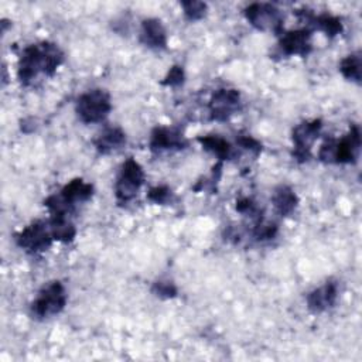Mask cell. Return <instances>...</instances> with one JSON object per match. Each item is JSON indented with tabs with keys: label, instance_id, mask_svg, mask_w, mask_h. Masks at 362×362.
Wrapping results in <instances>:
<instances>
[{
	"label": "cell",
	"instance_id": "cell-15",
	"mask_svg": "<svg viewBox=\"0 0 362 362\" xmlns=\"http://www.w3.org/2000/svg\"><path fill=\"white\" fill-rule=\"evenodd\" d=\"M272 201H273V205H274L276 211L280 215L286 216V215H290L296 209L298 198H297L296 192L290 187L280 185L279 188L274 189Z\"/></svg>",
	"mask_w": 362,
	"mask_h": 362
},
{
	"label": "cell",
	"instance_id": "cell-7",
	"mask_svg": "<svg viewBox=\"0 0 362 362\" xmlns=\"http://www.w3.org/2000/svg\"><path fill=\"white\" fill-rule=\"evenodd\" d=\"M52 233L49 226L42 221H35L16 235L17 245L28 253L44 252L51 246Z\"/></svg>",
	"mask_w": 362,
	"mask_h": 362
},
{
	"label": "cell",
	"instance_id": "cell-21",
	"mask_svg": "<svg viewBox=\"0 0 362 362\" xmlns=\"http://www.w3.org/2000/svg\"><path fill=\"white\" fill-rule=\"evenodd\" d=\"M148 199L156 204H165L171 199V189L167 187H156L148 191Z\"/></svg>",
	"mask_w": 362,
	"mask_h": 362
},
{
	"label": "cell",
	"instance_id": "cell-5",
	"mask_svg": "<svg viewBox=\"0 0 362 362\" xmlns=\"http://www.w3.org/2000/svg\"><path fill=\"white\" fill-rule=\"evenodd\" d=\"M144 182V171L141 165L133 160L132 157L127 158L116 178L115 184V194L119 202H127L134 198Z\"/></svg>",
	"mask_w": 362,
	"mask_h": 362
},
{
	"label": "cell",
	"instance_id": "cell-14",
	"mask_svg": "<svg viewBox=\"0 0 362 362\" xmlns=\"http://www.w3.org/2000/svg\"><path fill=\"white\" fill-rule=\"evenodd\" d=\"M124 143H126V136L117 127L106 129L95 140V146H96L98 151L102 153V154H107V153H112L115 150H119Z\"/></svg>",
	"mask_w": 362,
	"mask_h": 362
},
{
	"label": "cell",
	"instance_id": "cell-13",
	"mask_svg": "<svg viewBox=\"0 0 362 362\" xmlns=\"http://www.w3.org/2000/svg\"><path fill=\"white\" fill-rule=\"evenodd\" d=\"M140 40L150 48H164L167 45V34L161 21L157 18H147L141 23Z\"/></svg>",
	"mask_w": 362,
	"mask_h": 362
},
{
	"label": "cell",
	"instance_id": "cell-19",
	"mask_svg": "<svg viewBox=\"0 0 362 362\" xmlns=\"http://www.w3.org/2000/svg\"><path fill=\"white\" fill-rule=\"evenodd\" d=\"M313 23L315 24V27L321 31H324L327 35L334 37L337 34H339L342 31V24L341 21L329 14H322V16H317L314 18H311Z\"/></svg>",
	"mask_w": 362,
	"mask_h": 362
},
{
	"label": "cell",
	"instance_id": "cell-4",
	"mask_svg": "<svg viewBox=\"0 0 362 362\" xmlns=\"http://www.w3.org/2000/svg\"><path fill=\"white\" fill-rule=\"evenodd\" d=\"M66 291L59 281H51L41 288L31 304V313L37 318H49L64 310Z\"/></svg>",
	"mask_w": 362,
	"mask_h": 362
},
{
	"label": "cell",
	"instance_id": "cell-23",
	"mask_svg": "<svg viewBox=\"0 0 362 362\" xmlns=\"http://www.w3.org/2000/svg\"><path fill=\"white\" fill-rule=\"evenodd\" d=\"M182 82H184V69L181 66H173L163 81V83L167 86H177V85H181Z\"/></svg>",
	"mask_w": 362,
	"mask_h": 362
},
{
	"label": "cell",
	"instance_id": "cell-24",
	"mask_svg": "<svg viewBox=\"0 0 362 362\" xmlns=\"http://www.w3.org/2000/svg\"><path fill=\"white\" fill-rule=\"evenodd\" d=\"M256 239L259 240H263V239H270L274 236L276 233V226L272 225V223H263L262 221L256 225L255 230H253Z\"/></svg>",
	"mask_w": 362,
	"mask_h": 362
},
{
	"label": "cell",
	"instance_id": "cell-20",
	"mask_svg": "<svg viewBox=\"0 0 362 362\" xmlns=\"http://www.w3.org/2000/svg\"><path fill=\"white\" fill-rule=\"evenodd\" d=\"M181 6L184 8V14L189 20H199L206 11V4L202 1H182Z\"/></svg>",
	"mask_w": 362,
	"mask_h": 362
},
{
	"label": "cell",
	"instance_id": "cell-16",
	"mask_svg": "<svg viewBox=\"0 0 362 362\" xmlns=\"http://www.w3.org/2000/svg\"><path fill=\"white\" fill-rule=\"evenodd\" d=\"M49 229L52 238L59 242H71L75 238V226L66 219V215H52L49 221Z\"/></svg>",
	"mask_w": 362,
	"mask_h": 362
},
{
	"label": "cell",
	"instance_id": "cell-6",
	"mask_svg": "<svg viewBox=\"0 0 362 362\" xmlns=\"http://www.w3.org/2000/svg\"><path fill=\"white\" fill-rule=\"evenodd\" d=\"M245 17L257 30L279 33L283 25V16L277 7L269 3H253L245 8Z\"/></svg>",
	"mask_w": 362,
	"mask_h": 362
},
{
	"label": "cell",
	"instance_id": "cell-18",
	"mask_svg": "<svg viewBox=\"0 0 362 362\" xmlns=\"http://www.w3.org/2000/svg\"><path fill=\"white\" fill-rule=\"evenodd\" d=\"M339 71L346 79L359 83L361 82V55L356 52L344 58L339 65Z\"/></svg>",
	"mask_w": 362,
	"mask_h": 362
},
{
	"label": "cell",
	"instance_id": "cell-9",
	"mask_svg": "<svg viewBox=\"0 0 362 362\" xmlns=\"http://www.w3.org/2000/svg\"><path fill=\"white\" fill-rule=\"evenodd\" d=\"M240 95L235 89H218L209 100V112L214 120H226L238 109Z\"/></svg>",
	"mask_w": 362,
	"mask_h": 362
},
{
	"label": "cell",
	"instance_id": "cell-2",
	"mask_svg": "<svg viewBox=\"0 0 362 362\" xmlns=\"http://www.w3.org/2000/svg\"><path fill=\"white\" fill-rule=\"evenodd\" d=\"M361 148V133L358 126H352L349 133L339 140H328L321 146L320 160L325 163L348 164L355 163Z\"/></svg>",
	"mask_w": 362,
	"mask_h": 362
},
{
	"label": "cell",
	"instance_id": "cell-17",
	"mask_svg": "<svg viewBox=\"0 0 362 362\" xmlns=\"http://www.w3.org/2000/svg\"><path fill=\"white\" fill-rule=\"evenodd\" d=\"M198 141L202 147L219 158H230L232 157V146L222 137L211 134L205 137H199Z\"/></svg>",
	"mask_w": 362,
	"mask_h": 362
},
{
	"label": "cell",
	"instance_id": "cell-11",
	"mask_svg": "<svg viewBox=\"0 0 362 362\" xmlns=\"http://www.w3.org/2000/svg\"><path fill=\"white\" fill-rule=\"evenodd\" d=\"M184 146L182 134L171 127H157L151 133L150 148L154 153L168 151V150H180Z\"/></svg>",
	"mask_w": 362,
	"mask_h": 362
},
{
	"label": "cell",
	"instance_id": "cell-3",
	"mask_svg": "<svg viewBox=\"0 0 362 362\" xmlns=\"http://www.w3.org/2000/svg\"><path fill=\"white\" fill-rule=\"evenodd\" d=\"M112 109L110 96L105 89H90L76 100V115L83 123L103 122Z\"/></svg>",
	"mask_w": 362,
	"mask_h": 362
},
{
	"label": "cell",
	"instance_id": "cell-22",
	"mask_svg": "<svg viewBox=\"0 0 362 362\" xmlns=\"http://www.w3.org/2000/svg\"><path fill=\"white\" fill-rule=\"evenodd\" d=\"M153 293L163 298H171L177 294V290L173 283L170 281H157L153 286Z\"/></svg>",
	"mask_w": 362,
	"mask_h": 362
},
{
	"label": "cell",
	"instance_id": "cell-10",
	"mask_svg": "<svg viewBox=\"0 0 362 362\" xmlns=\"http://www.w3.org/2000/svg\"><path fill=\"white\" fill-rule=\"evenodd\" d=\"M280 48L286 55L305 57L311 51V33L301 28L283 33L280 38Z\"/></svg>",
	"mask_w": 362,
	"mask_h": 362
},
{
	"label": "cell",
	"instance_id": "cell-1",
	"mask_svg": "<svg viewBox=\"0 0 362 362\" xmlns=\"http://www.w3.org/2000/svg\"><path fill=\"white\" fill-rule=\"evenodd\" d=\"M61 49L51 42L28 45L18 61V79L21 83H30L38 74L52 75L62 62Z\"/></svg>",
	"mask_w": 362,
	"mask_h": 362
},
{
	"label": "cell",
	"instance_id": "cell-8",
	"mask_svg": "<svg viewBox=\"0 0 362 362\" xmlns=\"http://www.w3.org/2000/svg\"><path fill=\"white\" fill-rule=\"evenodd\" d=\"M321 120H307L300 124H297L293 129V144H294V157L300 161H305L310 158L311 147L314 141L318 139V134L321 132Z\"/></svg>",
	"mask_w": 362,
	"mask_h": 362
},
{
	"label": "cell",
	"instance_id": "cell-12",
	"mask_svg": "<svg viewBox=\"0 0 362 362\" xmlns=\"http://www.w3.org/2000/svg\"><path fill=\"white\" fill-rule=\"evenodd\" d=\"M338 297L337 284L327 281L307 296V305L313 313H322L331 308Z\"/></svg>",
	"mask_w": 362,
	"mask_h": 362
}]
</instances>
